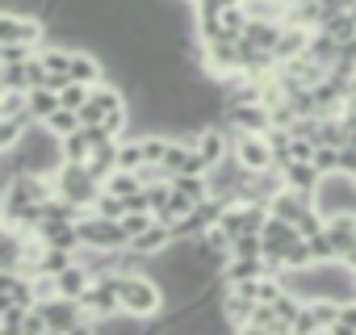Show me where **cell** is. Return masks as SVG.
Returning a JSON list of instances; mask_svg holds the SVG:
<instances>
[{"label":"cell","mask_w":356,"mask_h":335,"mask_svg":"<svg viewBox=\"0 0 356 335\" xmlns=\"http://www.w3.org/2000/svg\"><path fill=\"white\" fill-rule=\"evenodd\" d=\"M34 113H17V117H0V155H9L22 147V138L34 130Z\"/></svg>","instance_id":"obj_11"},{"label":"cell","mask_w":356,"mask_h":335,"mask_svg":"<svg viewBox=\"0 0 356 335\" xmlns=\"http://www.w3.org/2000/svg\"><path fill=\"white\" fill-rule=\"evenodd\" d=\"M143 163H147V142H143V134H126L122 147H118V168H130V172H138Z\"/></svg>","instance_id":"obj_17"},{"label":"cell","mask_w":356,"mask_h":335,"mask_svg":"<svg viewBox=\"0 0 356 335\" xmlns=\"http://www.w3.org/2000/svg\"><path fill=\"white\" fill-rule=\"evenodd\" d=\"M22 335H51V322H47V310L34 302L26 310V322H22Z\"/></svg>","instance_id":"obj_26"},{"label":"cell","mask_w":356,"mask_h":335,"mask_svg":"<svg viewBox=\"0 0 356 335\" xmlns=\"http://www.w3.org/2000/svg\"><path fill=\"white\" fill-rule=\"evenodd\" d=\"M231 134H235V155L252 168V172H260V168H277L273 147H268L264 134H239V130H231Z\"/></svg>","instance_id":"obj_4"},{"label":"cell","mask_w":356,"mask_h":335,"mask_svg":"<svg viewBox=\"0 0 356 335\" xmlns=\"http://www.w3.org/2000/svg\"><path fill=\"white\" fill-rule=\"evenodd\" d=\"M63 101H59V88H51V84H42V88H30V113H34V122L42 126L55 109H59Z\"/></svg>","instance_id":"obj_16"},{"label":"cell","mask_w":356,"mask_h":335,"mask_svg":"<svg viewBox=\"0 0 356 335\" xmlns=\"http://www.w3.org/2000/svg\"><path fill=\"white\" fill-rule=\"evenodd\" d=\"M310 163L318 168V172H323V177H331V172H339V147H318Z\"/></svg>","instance_id":"obj_29"},{"label":"cell","mask_w":356,"mask_h":335,"mask_svg":"<svg viewBox=\"0 0 356 335\" xmlns=\"http://www.w3.org/2000/svg\"><path fill=\"white\" fill-rule=\"evenodd\" d=\"M151 222H155V210H130V214L122 218V227H126V235H130V239H134V235H143Z\"/></svg>","instance_id":"obj_28"},{"label":"cell","mask_w":356,"mask_h":335,"mask_svg":"<svg viewBox=\"0 0 356 335\" xmlns=\"http://www.w3.org/2000/svg\"><path fill=\"white\" fill-rule=\"evenodd\" d=\"M193 206H197V197H189V193H181V189H172L168 202L155 210V218H159V222H176V218H185Z\"/></svg>","instance_id":"obj_18"},{"label":"cell","mask_w":356,"mask_h":335,"mask_svg":"<svg viewBox=\"0 0 356 335\" xmlns=\"http://www.w3.org/2000/svg\"><path fill=\"white\" fill-rule=\"evenodd\" d=\"M243 335H293V322H289V318H281L273 302H256V310H252V318H248Z\"/></svg>","instance_id":"obj_6"},{"label":"cell","mask_w":356,"mask_h":335,"mask_svg":"<svg viewBox=\"0 0 356 335\" xmlns=\"http://www.w3.org/2000/svg\"><path fill=\"white\" fill-rule=\"evenodd\" d=\"M92 285V272L84 268V264H72V268H63L59 272V297H84V289Z\"/></svg>","instance_id":"obj_15"},{"label":"cell","mask_w":356,"mask_h":335,"mask_svg":"<svg viewBox=\"0 0 356 335\" xmlns=\"http://www.w3.org/2000/svg\"><path fill=\"white\" fill-rule=\"evenodd\" d=\"M314 331H323V327H318V318H314V310H310V302H306L302 314L293 318V335H314Z\"/></svg>","instance_id":"obj_30"},{"label":"cell","mask_w":356,"mask_h":335,"mask_svg":"<svg viewBox=\"0 0 356 335\" xmlns=\"http://www.w3.org/2000/svg\"><path fill=\"white\" fill-rule=\"evenodd\" d=\"M118 293H122V310L130 318H143V322L155 318L168 302L159 277H151V272H118Z\"/></svg>","instance_id":"obj_1"},{"label":"cell","mask_w":356,"mask_h":335,"mask_svg":"<svg viewBox=\"0 0 356 335\" xmlns=\"http://www.w3.org/2000/svg\"><path fill=\"white\" fill-rule=\"evenodd\" d=\"M63 159H76V163H88L92 159V138L84 134V126L72 130V134H63Z\"/></svg>","instance_id":"obj_21"},{"label":"cell","mask_w":356,"mask_h":335,"mask_svg":"<svg viewBox=\"0 0 356 335\" xmlns=\"http://www.w3.org/2000/svg\"><path fill=\"white\" fill-rule=\"evenodd\" d=\"M30 113V88H0V117Z\"/></svg>","instance_id":"obj_22"},{"label":"cell","mask_w":356,"mask_h":335,"mask_svg":"<svg viewBox=\"0 0 356 335\" xmlns=\"http://www.w3.org/2000/svg\"><path fill=\"white\" fill-rule=\"evenodd\" d=\"M310 206H314V193H306V189H289V185L268 202V210H273V214H281V218H289V222H298Z\"/></svg>","instance_id":"obj_8"},{"label":"cell","mask_w":356,"mask_h":335,"mask_svg":"<svg viewBox=\"0 0 356 335\" xmlns=\"http://www.w3.org/2000/svg\"><path fill=\"white\" fill-rule=\"evenodd\" d=\"M172 243H176V235H172V222H159V218H155V222H151L143 235H134V239H130V247H134L138 256H151V260H155V256H163Z\"/></svg>","instance_id":"obj_7"},{"label":"cell","mask_w":356,"mask_h":335,"mask_svg":"<svg viewBox=\"0 0 356 335\" xmlns=\"http://www.w3.org/2000/svg\"><path fill=\"white\" fill-rule=\"evenodd\" d=\"M227 126L231 130H239V134H264L268 126H273V117H268V105H227Z\"/></svg>","instance_id":"obj_5"},{"label":"cell","mask_w":356,"mask_h":335,"mask_svg":"<svg viewBox=\"0 0 356 335\" xmlns=\"http://www.w3.org/2000/svg\"><path fill=\"white\" fill-rule=\"evenodd\" d=\"M281 177H285L289 189H306V193H314V189L323 185V172H318L310 159H289V163L281 168Z\"/></svg>","instance_id":"obj_12"},{"label":"cell","mask_w":356,"mask_h":335,"mask_svg":"<svg viewBox=\"0 0 356 335\" xmlns=\"http://www.w3.org/2000/svg\"><path fill=\"white\" fill-rule=\"evenodd\" d=\"M38 239L47 243V247H63V252H76L84 239H80V222H55V218H47L42 227H38Z\"/></svg>","instance_id":"obj_9"},{"label":"cell","mask_w":356,"mask_h":335,"mask_svg":"<svg viewBox=\"0 0 356 335\" xmlns=\"http://www.w3.org/2000/svg\"><path fill=\"white\" fill-rule=\"evenodd\" d=\"M42 126H47L51 134H59V138H63V134L80 130V126H84V117H80V109H67V105H59V109H55V113L42 122Z\"/></svg>","instance_id":"obj_20"},{"label":"cell","mask_w":356,"mask_h":335,"mask_svg":"<svg viewBox=\"0 0 356 335\" xmlns=\"http://www.w3.org/2000/svg\"><path fill=\"white\" fill-rule=\"evenodd\" d=\"M72 80L97 88V84H105V63L92 51H72Z\"/></svg>","instance_id":"obj_13"},{"label":"cell","mask_w":356,"mask_h":335,"mask_svg":"<svg viewBox=\"0 0 356 335\" xmlns=\"http://www.w3.org/2000/svg\"><path fill=\"white\" fill-rule=\"evenodd\" d=\"M327 235H331V243H335V252L343 260L352 252V243H356V214H331L327 218Z\"/></svg>","instance_id":"obj_14"},{"label":"cell","mask_w":356,"mask_h":335,"mask_svg":"<svg viewBox=\"0 0 356 335\" xmlns=\"http://www.w3.org/2000/svg\"><path fill=\"white\" fill-rule=\"evenodd\" d=\"M88 97H92V88H88V84H80V80H72V84H63V88H59V101H63L67 109H84V105H88Z\"/></svg>","instance_id":"obj_25"},{"label":"cell","mask_w":356,"mask_h":335,"mask_svg":"<svg viewBox=\"0 0 356 335\" xmlns=\"http://www.w3.org/2000/svg\"><path fill=\"white\" fill-rule=\"evenodd\" d=\"M92 210H97V214H105V218H118V222H122V218L130 214V197H118V193H101V202H97Z\"/></svg>","instance_id":"obj_24"},{"label":"cell","mask_w":356,"mask_h":335,"mask_svg":"<svg viewBox=\"0 0 356 335\" xmlns=\"http://www.w3.org/2000/svg\"><path fill=\"white\" fill-rule=\"evenodd\" d=\"M42 38H47V26L38 17H26L17 9H5L0 13V42H30L42 51Z\"/></svg>","instance_id":"obj_3"},{"label":"cell","mask_w":356,"mask_h":335,"mask_svg":"<svg viewBox=\"0 0 356 335\" xmlns=\"http://www.w3.org/2000/svg\"><path fill=\"white\" fill-rule=\"evenodd\" d=\"M101 189H105V193H118V197H134V193L143 189V177L130 172V168H118V172H113Z\"/></svg>","instance_id":"obj_19"},{"label":"cell","mask_w":356,"mask_h":335,"mask_svg":"<svg viewBox=\"0 0 356 335\" xmlns=\"http://www.w3.org/2000/svg\"><path fill=\"white\" fill-rule=\"evenodd\" d=\"M34 55H38V47H30V42H0V63H26Z\"/></svg>","instance_id":"obj_27"},{"label":"cell","mask_w":356,"mask_h":335,"mask_svg":"<svg viewBox=\"0 0 356 335\" xmlns=\"http://www.w3.org/2000/svg\"><path fill=\"white\" fill-rule=\"evenodd\" d=\"M0 88H30V59L26 63H0Z\"/></svg>","instance_id":"obj_23"},{"label":"cell","mask_w":356,"mask_h":335,"mask_svg":"<svg viewBox=\"0 0 356 335\" xmlns=\"http://www.w3.org/2000/svg\"><path fill=\"white\" fill-rule=\"evenodd\" d=\"M252 310H256V302H252L248 293H239V289L222 285V314H227L231 331H243V327H248V318H252Z\"/></svg>","instance_id":"obj_10"},{"label":"cell","mask_w":356,"mask_h":335,"mask_svg":"<svg viewBox=\"0 0 356 335\" xmlns=\"http://www.w3.org/2000/svg\"><path fill=\"white\" fill-rule=\"evenodd\" d=\"M80 239H84L88 247H105V252L130 247V235H126V227H122L118 218H105V214H97V210H88V214L80 218Z\"/></svg>","instance_id":"obj_2"}]
</instances>
